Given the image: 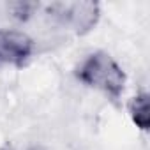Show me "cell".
<instances>
[{
	"label": "cell",
	"mask_w": 150,
	"mask_h": 150,
	"mask_svg": "<svg viewBox=\"0 0 150 150\" xmlns=\"http://www.w3.org/2000/svg\"><path fill=\"white\" fill-rule=\"evenodd\" d=\"M34 53V41L20 30H0V62L21 67Z\"/></svg>",
	"instance_id": "3957f363"
},
{
	"label": "cell",
	"mask_w": 150,
	"mask_h": 150,
	"mask_svg": "<svg viewBox=\"0 0 150 150\" xmlns=\"http://www.w3.org/2000/svg\"><path fill=\"white\" fill-rule=\"evenodd\" d=\"M28 150H42V148H28Z\"/></svg>",
	"instance_id": "8992f818"
},
{
	"label": "cell",
	"mask_w": 150,
	"mask_h": 150,
	"mask_svg": "<svg viewBox=\"0 0 150 150\" xmlns=\"http://www.w3.org/2000/svg\"><path fill=\"white\" fill-rule=\"evenodd\" d=\"M129 111L132 117V122L136 124L138 129L148 131L150 125V104H148V94H138L132 97L129 104Z\"/></svg>",
	"instance_id": "277c9868"
},
{
	"label": "cell",
	"mask_w": 150,
	"mask_h": 150,
	"mask_svg": "<svg viewBox=\"0 0 150 150\" xmlns=\"http://www.w3.org/2000/svg\"><path fill=\"white\" fill-rule=\"evenodd\" d=\"M76 76L83 85L101 90L111 99H118L125 87L124 71L104 51H96L83 58L76 67Z\"/></svg>",
	"instance_id": "6da1fadb"
},
{
	"label": "cell",
	"mask_w": 150,
	"mask_h": 150,
	"mask_svg": "<svg viewBox=\"0 0 150 150\" xmlns=\"http://www.w3.org/2000/svg\"><path fill=\"white\" fill-rule=\"evenodd\" d=\"M37 4L35 2H23V0H18V2H9L7 4V14L16 20V21H27L28 18L34 16V13L37 11Z\"/></svg>",
	"instance_id": "5b68a950"
},
{
	"label": "cell",
	"mask_w": 150,
	"mask_h": 150,
	"mask_svg": "<svg viewBox=\"0 0 150 150\" xmlns=\"http://www.w3.org/2000/svg\"><path fill=\"white\" fill-rule=\"evenodd\" d=\"M48 13L57 25L80 35L90 32L99 20V6L96 2H58Z\"/></svg>",
	"instance_id": "7a4b0ae2"
},
{
	"label": "cell",
	"mask_w": 150,
	"mask_h": 150,
	"mask_svg": "<svg viewBox=\"0 0 150 150\" xmlns=\"http://www.w3.org/2000/svg\"><path fill=\"white\" fill-rule=\"evenodd\" d=\"M0 64H2V62H0Z\"/></svg>",
	"instance_id": "52a82bcc"
}]
</instances>
